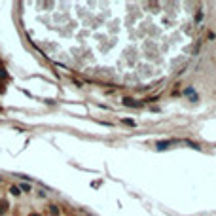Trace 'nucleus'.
<instances>
[{
    "label": "nucleus",
    "mask_w": 216,
    "mask_h": 216,
    "mask_svg": "<svg viewBox=\"0 0 216 216\" xmlns=\"http://www.w3.org/2000/svg\"><path fill=\"white\" fill-rule=\"evenodd\" d=\"M123 104H125V106H135V108L142 106V103H135L133 99H123Z\"/></svg>",
    "instance_id": "obj_2"
},
{
    "label": "nucleus",
    "mask_w": 216,
    "mask_h": 216,
    "mask_svg": "<svg viewBox=\"0 0 216 216\" xmlns=\"http://www.w3.org/2000/svg\"><path fill=\"white\" fill-rule=\"evenodd\" d=\"M6 76H8V74H6V70H4V68H0V78H6Z\"/></svg>",
    "instance_id": "obj_7"
},
{
    "label": "nucleus",
    "mask_w": 216,
    "mask_h": 216,
    "mask_svg": "<svg viewBox=\"0 0 216 216\" xmlns=\"http://www.w3.org/2000/svg\"><path fill=\"white\" fill-rule=\"evenodd\" d=\"M28 216H40V214H36V212H32V214H28Z\"/></svg>",
    "instance_id": "obj_8"
},
{
    "label": "nucleus",
    "mask_w": 216,
    "mask_h": 216,
    "mask_svg": "<svg viewBox=\"0 0 216 216\" xmlns=\"http://www.w3.org/2000/svg\"><path fill=\"white\" fill-rule=\"evenodd\" d=\"M21 190H23V191H28V190H31V186H28V184H23V186H21Z\"/></svg>",
    "instance_id": "obj_6"
},
{
    "label": "nucleus",
    "mask_w": 216,
    "mask_h": 216,
    "mask_svg": "<svg viewBox=\"0 0 216 216\" xmlns=\"http://www.w3.org/2000/svg\"><path fill=\"white\" fill-rule=\"evenodd\" d=\"M6 211H8V201L0 199V216H2V214H6Z\"/></svg>",
    "instance_id": "obj_3"
},
{
    "label": "nucleus",
    "mask_w": 216,
    "mask_h": 216,
    "mask_svg": "<svg viewBox=\"0 0 216 216\" xmlns=\"http://www.w3.org/2000/svg\"><path fill=\"white\" fill-rule=\"evenodd\" d=\"M172 142H175V140H161V142L155 144V148H157V150H165V148H169Z\"/></svg>",
    "instance_id": "obj_1"
},
{
    "label": "nucleus",
    "mask_w": 216,
    "mask_h": 216,
    "mask_svg": "<svg viewBox=\"0 0 216 216\" xmlns=\"http://www.w3.org/2000/svg\"><path fill=\"white\" fill-rule=\"evenodd\" d=\"M49 211H51V214H53V216H57V214H59V208H57L55 205H51V207H49Z\"/></svg>",
    "instance_id": "obj_5"
},
{
    "label": "nucleus",
    "mask_w": 216,
    "mask_h": 216,
    "mask_svg": "<svg viewBox=\"0 0 216 216\" xmlns=\"http://www.w3.org/2000/svg\"><path fill=\"white\" fill-rule=\"evenodd\" d=\"M10 191L13 193V195H19V193H21V191H19V188H17V186H11V188H10Z\"/></svg>",
    "instance_id": "obj_4"
}]
</instances>
